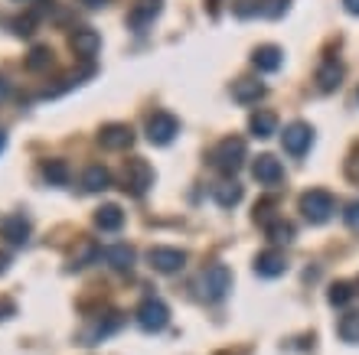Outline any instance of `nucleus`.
Masks as SVG:
<instances>
[{"label": "nucleus", "instance_id": "1", "mask_svg": "<svg viewBox=\"0 0 359 355\" xmlns=\"http://www.w3.org/2000/svg\"><path fill=\"white\" fill-rule=\"evenodd\" d=\"M301 212L307 222L323 225L333 212H337V199H333L327 189H311V193L301 199Z\"/></svg>", "mask_w": 359, "mask_h": 355}, {"label": "nucleus", "instance_id": "2", "mask_svg": "<svg viewBox=\"0 0 359 355\" xmlns=\"http://www.w3.org/2000/svg\"><path fill=\"white\" fill-rule=\"evenodd\" d=\"M167 323H170V309H167L163 300L147 297L141 307H137V326H141L144 333H161Z\"/></svg>", "mask_w": 359, "mask_h": 355}, {"label": "nucleus", "instance_id": "3", "mask_svg": "<svg viewBox=\"0 0 359 355\" xmlns=\"http://www.w3.org/2000/svg\"><path fill=\"white\" fill-rule=\"evenodd\" d=\"M199 287H203V297L206 300H222L229 293V287H232V271H229L226 264H212V267L203 271Z\"/></svg>", "mask_w": 359, "mask_h": 355}, {"label": "nucleus", "instance_id": "4", "mask_svg": "<svg viewBox=\"0 0 359 355\" xmlns=\"http://www.w3.org/2000/svg\"><path fill=\"white\" fill-rule=\"evenodd\" d=\"M242 160H245V141H238V137H229V141H222L216 150H212V163H216L222 173L238 169Z\"/></svg>", "mask_w": 359, "mask_h": 355}, {"label": "nucleus", "instance_id": "5", "mask_svg": "<svg viewBox=\"0 0 359 355\" xmlns=\"http://www.w3.org/2000/svg\"><path fill=\"white\" fill-rule=\"evenodd\" d=\"M147 261H151L154 271L177 274V271H183V264H187V254L177 251V248H151V251H147Z\"/></svg>", "mask_w": 359, "mask_h": 355}, {"label": "nucleus", "instance_id": "6", "mask_svg": "<svg viewBox=\"0 0 359 355\" xmlns=\"http://www.w3.org/2000/svg\"><path fill=\"white\" fill-rule=\"evenodd\" d=\"M281 141H284V150H287V153L301 157V153H307V147H311L313 131L304 121H294V124H287V127H284Z\"/></svg>", "mask_w": 359, "mask_h": 355}, {"label": "nucleus", "instance_id": "7", "mask_svg": "<svg viewBox=\"0 0 359 355\" xmlns=\"http://www.w3.org/2000/svg\"><path fill=\"white\" fill-rule=\"evenodd\" d=\"M147 186H151V167L144 160H128V167H124V189H131L134 196H141Z\"/></svg>", "mask_w": 359, "mask_h": 355}, {"label": "nucleus", "instance_id": "8", "mask_svg": "<svg viewBox=\"0 0 359 355\" xmlns=\"http://www.w3.org/2000/svg\"><path fill=\"white\" fill-rule=\"evenodd\" d=\"M255 271L262 274V277H281V274L287 271V258H284V251H278V248H268V251H262L255 258Z\"/></svg>", "mask_w": 359, "mask_h": 355}, {"label": "nucleus", "instance_id": "9", "mask_svg": "<svg viewBox=\"0 0 359 355\" xmlns=\"http://www.w3.org/2000/svg\"><path fill=\"white\" fill-rule=\"evenodd\" d=\"M121 313H108V316H102V319H95L92 323V329H86V333H82V342H86V346H95V342H98V339H104V336H111L114 329H121Z\"/></svg>", "mask_w": 359, "mask_h": 355}, {"label": "nucleus", "instance_id": "10", "mask_svg": "<svg viewBox=\"0 0 359 355\" xmlns=\"http://www.w3.org/2000/svg\"><path fill=\"white\" fill-rule=\"evenodd\" d=\"M252 173H255V179L258 183H265V186H278V183L284 179V167L274 157H258L255 167H252Z\"/></svg>", "mask_w": 359, "mask_h": 355}, {"label": "nucleus", "instance_id": "11", "mask_svg": "<svg viewBox=\"0 0 359 355\" xmlns=\"http://www.w3.org/2000/svg\"><path fill=\"white\" fill-rule=\"evenodd\" d=\"M173 134H177V121H173L170 114H154L151 124H147V137L154 144H170Z\"/></svg>", "mask_w": 359, "mask_h": 355}, {"label": "nucleus", "instance_id": "12", "mask_svg": "<svg viewBox=\"0 0 359 355\" xmlns=\"http://www.w3.org/2000/svg\"><path fill=\"white\" fill-rule=\"evenodd\" d=\"M343 82V66L337 59H323V66L317 69V85H320V92H333V88H340Z\"/></svg>", "mask_w": 359, "mask_h": 355}, {"label": "nucleus", "instance_id": "13", "mask_svg": "<svg viewBox=\"0 0 359 355\" xmlns=\"http://www.w3.org/2000/svg\"><path fill=\"white\" fill-rule=\"evenodd\" d=\"M102 254L114 271H131L134 267V251L128 248V244H111V248H104Z\"/></svg>", "mask_w": 359, "mask_h": 355}, {"label": "nucleus", "instance_id": "14", "mask_svg": "<svg viewBox=\"0 0 359 355\" xmlns=\"http://www.w3.org/2000/svg\"><path fill=\"white\" fill-rule=\"evenodd\" d=\"M262 95H265V85L252 82V78H242V82L232 85V98H236L238 104H252V102H258Z\"/></svg>", "mask_w": 359, "mask_h": 355}, {"label": "nucleus", "instance_id": "15", "mask_svg": "<svg viewBox=\"0 0 359 355\" xmlns=\"http://www.w3.org/2000/svg\"><path fill=\"white\" fill-rule=\"evenodd\" d=\"M102 144L111 150H121L131 144V127H124V124H114V127H104L102 131Z\"/></svg>", "mask_w": 359, "mask_h": 355}, {"label": "nucleus", "instance_id": "16", "mask_svg": "<svg viewBox=\"0 0 359 355\" xmlns=\"http://www.w3.org/2000/svg\"><path fill=\"white\" fill-rule=\"evenodd\" d=\"M255 66L265 69V72H274V69H281V49H278V46H262V49H255Z\"/></svg>", "mask_w": 359, "mask_h": 355}, {"label": "nucleus", "instance_id": "17", "mask_svg": "<svg viewBox=\"0 0 359 355\" xmlns=\"http://www.w3.org/2000/svg\"><path fill=\"white\" fill-rule=\"evenodd\" d=\"M95 222H98V228H104V232H118V228L124 225V212L118 206H104Z\"/></svg>", "mask_w": 359, "mask_h": 355}, {"label": "nucleus", "instance_id": "18", "mask_svg": "<svg viewBox=\"0 0 359 355\" xmlns=\"http://www.w3.org/2000/svg\"><path fill=\"white\" fill-rule=\"evenodd\" d=\"M343 342H350V346H359V313H346L340 319V326H337Z\"/></svg>", "mask_w": 359, "mask_h": 355}, {"label": "nucleus", "instance_id": "19", "mask_svg": "<svg viewBox=\"0 0 359 355\" xmlns=\"http://www.w3.org/2000/svg\"><path fill=\"white\" fill-rule=\"evenodd\" d=\"M212 196H216V202L222 209H229V206H236L238 199H242V186H238V183H222V186L212 189Z\"/></svg>", "mask_w": 359, "mask_h": 355}, {"label": "nucleus", "instance_id": "20", "mask_svg": "<svg viewBox=\"0 0 359 355\" xmlns=\"http://www.w3.org/2000/svg\"><path fill=\"white\" fill-rule=\"evenodd\" d=\"M274 127H278V118H274L271 111L252 114V131H255V137H271Z\"/></svg>", "mask_w": 359, "mask_h": 355}, {"label": "nucleus", "instance_id": "21", "mask_svg": "<svg viewBox=\"0 0 359 355\" xmlns=\"http://www.w3.org/2000/svg\"><path fill=\"white\" fill-rule=\"evenodd\" d=\"M294 238V225L278 218V222H268V242L271 244H287Z\"/></svg>", "mask_w": 359, "mask_h": 355}, {"label": "nucleus", "instance_id": "22", "mask_svg": "<svg viewBox=\"0 0 359 355\" xmlns=\"http://www.w3.org/2000/svg\"><path fill=\"white\" fill-rule=\"evenodd\" d=\"M353 293H356V290L350 287V284H333L330 287V293H327V300H330V307H346V303H350L353 300Z\"/></svg>", "mask_w": 359, "mask_h": 355}, {"label": "nucleus", "instance_id": "23", "mask_svg": "<svg viewBox=\"0 0 359 355\" xmlns=\"http://www.w3.org/2000/svg\"><path fill=\"white\" fill-rule=\"evenodd\" d=\"M157 10H161V0H141V7H137V10L131 13V23L144 27V23H147V20H151L154 13H157Z\"/></svg>", "mask_w": 359, "mask_h": 355}, {"label": "nucleus", "instance_id": "24", "mask_svg": "<svg viewBox=\"0 0 359 355\" xmlns=\"http://www.w3.org/2000/svg\"><path fill=\"white\" fill-rule=\"evenodd\" d=\"M72 46H76L82 56H92L95 49H98V36H95V33H76Z\"/></svg>", "mask_w": 359, "mask_h": 355}, {"label": "nucleus", "instance_id": "25", "mask_svg": "<svg viewBox=\"0 0 359 355\" xmlns=\"http://www.w3.org/2000/svg\"><path fill=\"white\" fill-rule=\"evenodd\" d=\"M4 232H7V238H10V242H27V232H29V228H27V222H23V218H13V222H7V225H4Z\"/></svg>", "mask_w": 359, "mask_h": 355}, {"label": "nucleus", "instance_id": "26", "mask_svg": "<svg viewBox=\"0 0 359 355\" xmlns=\"http://www.w3.org/2000/svg\"><path fill=\"white\" fill-rule=\"evenodd\" d=\"M86 186L88 189H104V186H108V173H104L102 167H92L86 173Z\"/></svg>", "mask_w": 359, "mask_h": 355}, {"label": "nucleus", "instance_id": "27", "mask_svg": "<svg viewBox=\"0 0 359 355\" xmlns=\"http://www.w3.org/2000/svg\"><path fill=\"white\" fill-rule=\"evenodd\" d=\"M236 13L238 17H255V13H262V0H238Z\"/></svg>", "mask_w": 359, "mask_h": 355}, {"label": "nucleus", "instance_id": "28", "mask_svg": "<svg viewBox=\"0 0 359 355\" xmlns=\"http://www.w3.org/2000/svg\"><path fill=\"white\" fill-rule=\"evenodd\" d=\"M287 10V0H262V13L265 17H281Z\"/></svg>", "mask_w": 359, "mask_h": 355}, {"label": "nucleus", "instance_id": "29", "mask_svg": "<svg viewBox=\"0 0 359 355\" xmlns=\"http://www.w3.org/2000/svg\"><path fill=\"white\" fill-rule=\"evenodd\" d=\"M343 218H346V225H350V228H356V232H359V202H350V206H346V212H343Z\"/></svg>", "mask_w": 359, "mask_h": 355}, {"label": "nucleus", "instance_id": "30", "mask_svg": "<svg viewBox=\"0 0 359 355\" xmlns=\"http://www.w3.org/2000/svg\"><path fill=\"white\" fill-rule=\"evenodd\" d=\"M346 173H350V179H356V183H359V147L353 150L350 163H346Z\"/></svg>", "mask_w": 359, "mask_h": 355}, {"label": "nucleus", "instance_id": "31", "mask_svg": "<svg viewBox=\"0 0 359 355\" xmlns=\"http://www.w3.org/2000/svg\"><path fill=\"white\" fill-rule=\"evenodd\" d=\"M343 4H346V10H350L353 17H359V0H343Z\"/></svg>", "mask_w": 359, "mask_h": 355}, {"label": "nucleus", "instance_id": "32", "mask_svg": "<svg viewBox=\"0 0 359 355\" xmlns=\"http://www.w3.org/2000/svg\"><path fill=\"white\" fill-rule=\"evenodd\" d=\"M82 4H86V7H102L104 0H82Z\"/></svg>", "mask_w": 359, "mask_h": 355}, {"label": "nucleus", "instance_id": "33", "mask_svg": "<svg viewBox=\"0 0 359 355\" xmlns=\"http://www.w3.org/2000/svg\"><path fill=\"white\" fill-rule=\"evenodd\" d=\"M219 355H242V352H219Z\"/></svg>", "mask_w": 359, "mask_h": 355}, {"label": "nucleus", "instance_id": "34", "mask_svg": "<svg viewBox=\"0 0 359 355\" xmlns=\"http://www.w3.org/2000/svg\"><path fill=\"white\" fill-rule=\"evenodd\" d=\"M0 147H4V134H0Z\"/></svg>", "mask_w": 359, "mask_h": 355}, {"label": "nucleus", "instance_id": "35", "mask_svg": "<svg viewBox=\"0 0 359 355\" xmlns=\"http://www.w3.org/2000/svg\"><path fill=\"white\" fill-rule=\"evenodd\" d=\"M0 271H4V258H0Z\"/></svg>", "mask_w": 359, "mask_h": 355}, {"label": "nucleus", "instance_id": "36", "mask_svg": "<svg viewBox=\"0 0 359 355\" xmlns=\"http://www.w3.org/2000/svg\"><path fill=\"white\" fill-rule=\"evenodd\" d=\"M356 287H359V284H356Z\"/></svg>", "mask_w": 359, "mask_h": 355}]
</instances>
